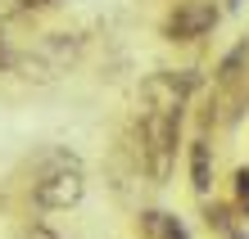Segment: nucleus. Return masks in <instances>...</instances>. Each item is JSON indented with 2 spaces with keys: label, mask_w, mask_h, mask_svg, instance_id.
I'll return each instance as SVG.
<instances>
[{
  "label": "nucleus",
  "mask_w": 249,
  "mask_h": 239,
  "mask_svg": "<svg viewBox=\"0 0 249 239\" xmlns=\"http://www.w3.org/2000/svg\"><path fill=\"white\" fill-rule=\"evenodd\" d=\"M177 122L181 117H163V113H145L141 117V131H136V144L131 154L150 181H168L172 176V158H177Z\"/></svg>",
  "instance_id": "f257e3e1"
},
{
  "label": "nucleus",
  "mask_w": 249,
  "mask_h": 239,
  "mask_svg": "<svg viewBox=\"0 0 249 239\" xmlns=\"http://www.w3.org/2000/svg\"><path fill=\"white\" fill-rule=\"evenodd\" d=\"M190 91H195V72H154L141 81L145 113H163V117H181V104Z\"/></svg>",
  "instance_id": "f03ea898"
},
{
  "label": "nucleus",
  "mask_w": 249,
  "mask_h": 239,
  "mask_svg": "<svg viewBox=\"0 0 249 239\" xmlns=\"http://www.w3.org/2000/svg\"><path fill=\"white\" fill-rule=\"evenodd\" d=\"M213 23H217V5H209V0H181L163 18V36L168 41H199Z\"/></svg>",
  "instance_id": "7ed1b4c3"
},
{
  "label": "nucleus",
  "mask_w": 249,
  "mask_h": 239,
  "mask_svg": "<svg viewBox=\"0 0 249 239\" xmlns=\"http://www.w3.org/2000/svg\"><path fill=\"white\" fill-rule=\"evenodd\" d=\"M82 190H86L82 172L77 167H64V172H50V176L36 181V203L41 207H72V203L82 199Z\"/></svg>",
  "instance_id": "20e7f679"
},
{
  "label": "nucleus",
  "mask_w": 249,
  "mask_h": 239,
  "mask_svg": "<svg viewBox=\"0 0 249 239\" xmlns=\"http://www.w3.org/2000/svg\"><path fill=\"white\" fill-rule=\"evenodd\" d=\"M190 185L199 194H209V185H213V154H209V140L204 136L190 144Z\"/></svg>",
  "instance_id": "39448f33"
},
{
  "label": "nucleus",
  "mask_w": 249,
  "mask_h": 239,
  "mask_svg": "<svg viewBox=\"0 0 249 239\" xmlns=\"http://www.w3.org/2000/svg\"><path fill=\"white\" fill-rule=\"evenodd\" d=\"M141 230H145V239H186L177 217H168V212H141Z\"/></svg>",
  "instance_id": "423d86ee"
},
{
  "label": "nucleus",
  "mask_w": 249,
  "mask_h": 239,
  "mask_svg": "<svg viewBox=\"0 0 249 239\" xmlns=\"http://www.w3.org/2000/svg\"><path fill=\"white\" fill-rule=\"evenodd\" d=\"M14 68H18L27 81H50V72H54V64L46 54H14Z\"/></svg>",
  "instance_id": "0eeeda50"
},
{
  "label": "nucleus",
  "mask_w": 249,
  "mask_h": 239,
  "mask_svg": "<svg viewBox=\"0 0 249 239\" xmlns=\"http://www.w3.org/2000/svg\"><path fill=\"white\" fill-rule=\"evenodd\" d=\"M64 36H68V32H50V41H46V54H50L54 68H64V64L77 59V41H64Z\"/></svg>",
  "instance_id": "6e6552de"
},
{
  "label": "nucleus",
  "mask_w": 249,
  "mask_h": 239,
  "mask_svg": "<svg viewBox=\"0 0 249 239\" xmlns=\"http://www.w3.org/2000/svg\"><path fill=\"white\" fill-rule=\"evenodd\" d=\"M204 221H209V230H217V235H227V239H236V226H231V217H227V207H209V212H204Z\"/></svg>",
  "instance_id": "1a4fd4ad"
},
{
  "label": "nucleus",
  "mask_w": 249,
  "mask_h": 239,
  "mask_svg": "<svg viewBox=\"0 0 249 239\" xmlns=\"http://www.w3.org/2000/svg\"><path fill=\"white\" fill-rule=\"evenodd\" d=\"M50 5H59V0H18V9H23V14H32V9H50Z\"/></svg>",
  "instance_id": "9d476101"
},
{
  "label": "nucleus",
  "mask_w": 249,
  "mask_h": 239,
  "mask_svg": "<svg viewBox=\"0 0 249 239\" xmlns=\"http://www.w3.org/2000/svg\"><path fill=\"white\" fill-rule=\"evenodd\" d=\"M236 194H240V199H249V167L236 172Z\"/></svg>",
  "instance_id": "9b49d317"
},
{
  "label": "nucleus",
  "mask_w": 249,
  "mask_h": 239,
  "mask_svg": "<svg viewBox=\"0 0 249 239\" xmlns=\"http://www.w3.org/2000/svg\"><path fill=\"white\" fill-rule=\"evenodd\" d=\"M27 239H59L50 226H27Z\"/></svg>",
  "instance_id": "f8f14e48"
},
{
  "label": "nucleus",
  "mask_w": 249,
  "mask_h": 239,
  "mask_svg": "<svg viewBox=\"0 0 249 239\" xmlns=\"http://www.w3.org/2000/svg\"><path fill=\"white\" fill-rule=\"evenodd\" d=\"M14 64V54H9V41H5V32H0V68H9Z\"/></svg>",
  "instance_id": "ddd939ff"
},
{
  "label": "nucleus",
  "mask_w": 249,
  "mask_h": 239,
  "mask_svg": "<svg viewBox=\"0 0 249 239\" xmlns=\"http://www.w3.org/2000/svg\"><path fill=\"white\" fill-rule=\"evenodd\" d=\"M245 46H249V41H245ZM245 72H249V59H245Z\"/></svg>",
  "instance_id": "4468645a"
}]
</instances>
